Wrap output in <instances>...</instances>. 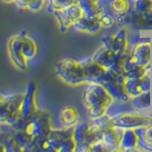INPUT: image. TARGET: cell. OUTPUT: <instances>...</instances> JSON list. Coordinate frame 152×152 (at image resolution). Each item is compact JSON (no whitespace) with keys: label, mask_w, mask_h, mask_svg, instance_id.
<instances>
[{"label":"cell","mask_w":152,"mask_h":152,"mask_svg":"<svg viewBox=\"0 0 152 152\" xmlns=\"http://www.w3.org/2000/svg\"><path fill=\"white\" fill-rule=\"evenodd\" d=\"M82 99L89 119H96L107 115L109 108L115 102L112 95L100 82L86 84Z\"/></svg>","instance_id":"6da1fadb"},{"label":"cell","mask_w":152,"mask_h":152,"mask_svg":"<svg viewBox=\"0 0 152 152\" xmlns=\"http://www.w3.org/2000/svg\"><path fill=\"white\" fill-rule=\"evenodd\" d=\"M8 50L12 64L17 69L25 70L28 69L30 61L36 56L38 47L34 39L26 31H22L10 38Z\"/></svg>","instance_id":"7a4b0ae2"},{"label":"cell","mask_w":152,"mask_h":152,"mask_svg":"<svg viewBox=\"0 0 152 152\" xmlns=\"http://www.w3.org/2000/svg\"><path fill=\"white\" fill-rule=\"evenodd\" d=\"M74 127L52 128L50 134L33 142V151L75 152L77 145L73 138Z\"/></svg>","instance_id":"3957f363"},{"label":"cell","mask_w":152,"mask_h":152,"mask_svg":"<svg viewBox=\"0 0 152 152\" xmlns=\"http://www.w3.org/2000/svg\"><path fill=\"white\" fill-rule=\"evenodd\" d=\"M107 115L109 116L112 125L122 129H137L141 127H146L152 124V116L149 112L137 110L132 107L129 109H121Z\"/></svg>","instance_id":"277c9868"},{"label":"cell","mask_w":152,"mask_h":152,"mask_svg":"<svg viewBox=\"0 0 152 152\" xmlns=\"http://www.w3.org/2000/svg\"><path fill=\"white\" fill-rule=\"evenodd\" d=\"M56 73L63 82L70 86H80L88 83L83 61L73 58H64L56 64Z\"/></svg>","instance_id":"5b68a950"},{"label":"cell","mask_w":152,"mask_h":152,"mask_svg":"<svg viewBox=\"0 0 152 152\" xmlns=\"http://www.w3.org/2000/svg\"><path fill=\"white\" fill-rule=\"evenodd\" d=\"M24 92L0 93V125H17L20 117V104Z\"/></svg>","instance_id":"8992f818"},{"label":"cell","mask_w":152,"mask_h":152,"mask_svg":"<svg viewBox=\"0 0 152 152\" xmlns=\"http://www.w3.org/2000/svg\"><path fill=\"white\" fill-rule=\"evenodd\" d=\"M52 122L51 116L49 112L45 110H38L31 119L24 124L20 129L30 138L33 142L37 140L43 139L50 134L52 130Z\"/></svg>","instance_id":"52a82bcc"},{"label":"cell","mask_w":152,"mask_h":152,"mask_svg":"<svg viewBox=\"0 0 152 152\" xmlns=\"http://www.w3.org/2000/svg\"><path fill=\"white\" fill-rule=\"evenodd\" d=\"M36 91L37 85L34 81H31L28 84L26 90L24 91V96L20 104V117L14 129H20L28 119H31L39 110L36 104Z\"/></svg>","instance_id":"ba28073f"},{"label":"cell","mask_w":152,"mask_h":152,"mask_svg":"<svg viewBox=\"0 0 152 152\" xmlns=\"http://www.w3.org/2000/svg\"><path fill=\"white\" fill-rule=\"evenodd\" d=\"M128 59L138 65L148 66H151L152 59V40L150 36L133 42L128 49Z\"/></svg>","instance_id":"9c48e42d"},{"label":"cell","mask_w":152,"mask_h":152,"mask_svg":"<svg viewBox=\"0 0 152 152\" xmlns=\"http://www.w3.org/2000/svg\"><path fill=\"white\" fill-rule=\"evenodd\" d=\"M52 14L58 22L61 31H66L69 28H72L74 24L83 16L84 11L77 3L66 7L61 10H55Z\"/></svg>","instance_id":"30bf717a"},{"label":"cell","mask_w":152,"mask_h":152,"mask_svg":"<svg viewBox=\"0 0 152 152\" xmlns=\"http://www.w3.org/2000/svg\"><path fill=\"white\" fill-rule=\"evenodd\" d=\"M124 86H125V88L130 98L138 96L141 93L152 89L151 73L141 78H130L126 76Z\"/></svg>","instance_id":"8fae6325"},{"label":"cell","mask_w":152,"mask_h":152,"mask_svg":"<svg viewBox=\"0 0 152 152\" xmlns=\"http://www.w3.org/2000/svg\"><path fill=\"white\" fill-rule=\"evenodd\" d=\"M129 49V32L127 27H120L114 33L111 50L117 58L128 51Z\"/></svg>","instance_id":"7c38bea8"},{"label":"cell","mask_w":152,"mask_h":152,"mask_svg":"<svg viewBox=\"0 0 152 152\" xmlns=\"http://www.w3.org/2000/svg\"><path fill=\"white\" fill-rule=\"evenodd\" d=\"M118 151H141L139 147V134L137 129H123Z\"/></svg>","instance_id":"4fadbf2b"},{"label":"cell","mask_w":152,"mask_h":152,"mask_svg":"<svg viewBox=\"0 0 152 152\" xmlns=\"http://www.w3.org/2000/svg\"><path fill=\"white\" fill-rule=\"evenodd\" d=\"M122 132V128L114 126L111 123L103 128L102 141L107 145V146L109 148V151H118Z\"/></svg>","instance_id":"5bb4252c"},{"label":"cell","mask_w":152,"mask_h":152,"mask_svg":"<svg viewBox=\"0 0 152 152\" xmlns=\"http://www.w3.org/2000/svg\"><path fill=\"white\" fill-rule=\"evenodd\" d=\"M59 122L63 127H74L81 122V116L78 108L68 104L63 107L59 111Z\"/></svg>","instance_id":"9a60e30c"},{"label":"cell","mask_w":152,"mask_h":152,"mask_svg":"<svg viewBox=\"0 0 152 152\" xmlns=\"http://www.w3.org/2000/svg\"><path fill=\"white\" fill-rule=\"evenodd\" d=\"M72 28L77 31H81V32L97 33L101 31L102 25L100 23L98 16L88 15V14L84 13L83 16L74 24V26Z\"/></svg>","instance_id":"2e32d148"},{"label":"cell","mask_w":152,"mask_h":152,"mask_svg":"<svg viewBox=\"0 0 152 152\" xmlns=\"http://www.w3.org/2000/svg\"><path fill=\"white\" fill-rule=\"evenodd\" d=\"M93 61H95L98 65H100L106 70L110 69L117 62V57L114 54L111 49H108L106 46H101L94 52L91 56Z\"/></svg>","instance_id":"e0dca14e"},{"label":"cell","mask_w":152,"mask_h":152,"mask_svg":"<svg viewBox=\"0 0 152 152\" xmlns=\"http://www.w3.org/2000/svg\"><path fill=\"white\" fill-rule=\"evenodd\" d=\"M128 51L126 53L123 60V72L126 77L141 78L151 73V66H144L131 62L128 59Z\"/></svg>","instance_id":"ac0fdd59"},{"label":"cell","mask_w":152,"mask_h":152,"mask_svg":"<svg viewBox=\"0 0 152 152\" xmlns=\"http://www.w3.org/2000/svg\"><path fill=\"white\" fill-rule=\"evenodd\" d=\"M76 3L83 9L85 14L95 16H99L108 7V0H76Z\"/></svg>","instance_id":"d6986e66"},{"label":"cell","mask_w":152,"mask_h":152,"mask_svg":"<svg viewBox=\"0 0 152 152\" xmlns=\"http://www.w3.org/2000/svg\"><path fill=\"white\" fill-rule=\"evenodd\" d=\"M82 61H83L84 66H85L88 83H89V82H101L107 70L104 69H103L100 65H98L95 61H93L91 57L88 59L82 60Z\"/></svg>","instance_id":"ffe728a7"},{"label":"cell","mask_w":152,"mask_h":152,"mask_svg":"<svg viewBox=\"0 0 152 152\" xmlns=\"http://www.w3.org/2000/svg\"><path fill=\"white\" fill-rule=\"evenodd\" d=\"M129 104L132 108L137 110L148 112L152 109V101H151V90L145 91L144 93L139 94L138 96L132 97L130 99Z\"/></svg>","instance_id":"44dd1931"},{"label":"cell","mask_w":152,"mask_h":152,"mask_svg":"<svg viewBox=\"0 0 152 152\" xmlns=\"http://www.w3.org/2000/svg\"><path fill=\"white\" fill-rule=\"evenodd\" d=\"M90 128H91V121H90V119L88 121L80 122L77 126H74L73 138L77 146L87 142L90 132Z\"/></svg>","instance_id":"7402d4cb"},{"label":"cell","mask_w":152,"mask_h":152,"mask_svg":"<svg viewBox=\"0 0 152 152\" xmlns=\"http://www.w3.org/2000/svg\"><path fill=\"white\" fill-rule=\"evenodd\" d=\"M141 151H152V124L146 127L137 128Z\"/></svg>","instance_id":"603a6c76"},{"label":"cell","mask_w":152,"mask_h":152,"mask_svg":"<svg viewBox=\"0 0 152 152\" xmlns=\"http://www.w3.org/2000/svg\"><path fill=\"white\" fill-rule=\"evenodd\" d=\"M132 0H108V9L115 14H125L132 8Z\"/></svg>","instance_id":"cb8c5ba5"},{"label":"cell","mask_w":152,"mask_h":152,"mask_svg":"<svg viewBox=\"0 0 152 152\" xmlns=\"http://www.w3.org/2000/svg\"><path fill=\"white\" fill-rule=\"evenodd\" d=\"M14 3L19 9L36 12L44 8L47 0H15Z\"/></svg>","instance_id":"d4e9b609"},{"label":"cell","mask_w":152,"mask_h":152,"mask_svg":"<svg viewBox=\"0 0 152 152\" xmlns=\"http://www.w3.org/2000/svg\"><path fill=\"white\" fill-rule=\"evenodd\" d=\"M99 20L101 23L102 28H111L114 26H116V15L114 14L110 10L104 9V11L99 14Z\"/></svg>","instance_id":"484cf974"},{"label":"cell","mask_w":152,"mask_h":152,"mask_svg":"<svg viewBox=\"0 0 152 152\" xmlns=\"http://www.w3.org/2000/svg\"><path fill=\"white\" fill-rule=\"evenodd\" d=\"M76 3V0H47L48 10L52 12L55 10H61Z\"/></svg>","instance_id":"4316f807"},{"label":"cell","mask_w":152,"mask_h":152,"mask_svg":"<svg viewBox=\"0 0 152 152\" xmlns=\"http://www.w3.org/2000/svg\"><path fill=\"white\" fill-rule=\"evenodd\" d=\"M132 8L142 12L152 11V0H133Z\"/></svg>","instance_id":"83f0119b"},{"label":"cell","mask_w":152,"mask_h":152,"mask_svg":"<svg viewBox=\"0 0 152 152\" xmlns=\"http://www.w3.org/2000/svg\"><path fill=\"white\" fill-rule=\"evenodd\" d=\"M113 35H114V33H107V34L104 35L102 38L103 45L108 48V49H111L112 42H113Z\"/></svg>","instance_id":"f1b7e54d"},{"label":"cell","mask_w":152,"mask_h":152,"mask_svg":"<svg viewBox=\"0 0 152 152\" xmlns=\"http://www.w3.org/2000/svg\"><path fill=\"white\" fill-rule=\"evenodd\" d=\"M2 151H7V147L4 142H0V152H2Z\"/></svg>","instance_id":"f546056e"},{"label":"cell","mask_w":152,"mask_h":152,"mask_svg":"<svg viewBox=\"0 0 152 152\" xmlns=\"http://www.w3.org/2000/svg\"><path fill=\"white\" fill-rule=\"evenodd\" d=\"M3 1L6 2V3H14L15 0H3Z\"/></svg>","instance_id":"4dcf8cb0"}]
</instances>
